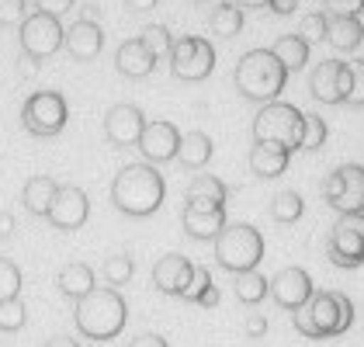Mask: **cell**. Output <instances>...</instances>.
<instances>
[{
  "mask_svg": "<svg viewBox=\"0 0 364 347\" xmlns=\"http://www.w3.org/2000/svg\"><path fill=\"white\" fill-rule=\"evenodd\" d=\"M167 195V184H164V174L156 171L153 164H125L122 171L114 174L112 181V202L118 212L132 215V219H146L153 215Z\"/></svg>",
  "mask_w": 364,
  "mask_h": 347,
  "instance_id": "1",
  "label": "cell"
},
{
  "mask_svg": "<svg viewBox=\"0 0 364 347\" xmlns=\"http://www.w3.org/2000/svg\"><path fill=\"white\" fill-rule=\"evenodd\" d=\"M295 319V330L309 337V341H326V337H340L350 330L354 323V302L333 289H319L312 292L306 306L299 313H291Z\"/></svg>",
  "mask_w": 364,
  "mask_h": 347,
  "instance_id": "2",
  "label": "cell"
},
{
  "mask_svg": "<svg viewBox=\"0 0 364 347\" xmlns=\"http://www.w3.org/2000/svg\"><path fill=\"white\" fill-rule=\"evenodd\" d=\"M77 319V330L84 333L87 341H114L122 330H125V319H129V302L122 299L118 289H94L90 295H84L73 309Z\"/></svg>",
  "mask_w": 364,
  "mask_h": 347,
  "instance_id": "3",
  "label": "cell"
},
{
  "mask_svg": "<svg viewBox=\"0 0 364 347\" xmlns=\"http://www.w3.org/2000/svg\"><path fill=\"white\" fill-rule=\"evenodd\" d=\"M232 84L240 90V97H247L253 105H271V101H278L288 84V70L281 66L271 49H250L236 63Z\"/></svg>",
  "mask_w": 364,
  "mask_h": 347,
  "instance_id": "4",
  "label": "cell"
},
{
  "mask_svg": "<svg viewBox=\"0 0 364 347\" xmlns=\"http://www.w3.org/2000/svg\"><path fill=\"white\" fill-rule=\"evenodd\" d=\"M212 243H215V264L232 274L253 271L264 260V236L250 223H225V230Z\"/></svg>",
  "mask_w": 364,
  "mask_h": 347,
  "instance_id": "5",
  "label": "cell"
},
{
  "mask_svg": "<svg viewBox=\"0 0 364 347\" xmlns=\"http://www.w3.org/2000/svg\"><path fill=\"white\" fill-rule=\"evenodd\" d=\"M302 139V112L288 101H271L253 118V143H281L299 149Z\"/></svg>",
  "mask_w": 364,
  "mask_h": 347,
  "instance_id": "6",
  "label": "cell"
},
{
  "mask_svg": "<svg viewBox=\"0 0 364 347\" xmlns=\"http://www.w3.org/2000/svg\"><path fill=\"white\" fill-rule=\"evenodd\" d=\"M66 118H70V108L59 90H35L21 105V125H25V132L38 136V139L59 136L66 129Z\"/></svg>",
  "mask_w": 364,
  "mask_h": 347,
  "instance_id": "7",
  "label": "cell"
},
{
  "mask_svg": "<svg viewBox=\"0 0 364 347\" xmlns=\"http://www.w3.org/2000/svg\"><path fill=\"white\" fill-rule=\"evenodd\" d=\"M323 198L340 215H364V167L340 164L323 181Z\"/></svg>",
  "mask_w": 364,
  "mask_h": 347,
  "instance_id": "8",
  "label": "cell"
},
{
  "mask_svg": "<svg viewBox=\"0 0 364 347\" xmlns=\"http://www.w3.org/2000/svg\"><path fill=\"white\" fill-rule=\"evenodd\" d=\"M170 73L177 80H205L212 70H215V49L212 42H205L201 35H181L173 38V49H170Z\"/></svg>",
  "mask_w": 364,
  "mask_h": 347,
  "instance_id": "9",
  "label": "cell"
},
{
  "mask_svg": "<svg viewBox=\"0 0 364 347\" xmlns=\"http://www.w3.org/2000/svg\"><path fill=\"white\" fill-rule=\"evenodd\" d=\"M18 28H21V31H18L21 53H25V56H31L35 63L56 56L59 49H63V38H66L63 21H59V18H53V14H42V11L28 14Z\"/></svg>",
  "mask_w": 364,
  "mask_h": 347,
  "instance_id": "10",
  "label": "cell"
},
{
  "mask_svg": "<svg viewBox=\"0 0 364 347\" xmlns=\"http://www.w3.org/2000/svg\"><path fill=\"white\" fill-rule=\"evenodd\" d=\"M326 257L336 267H361L364 264V215H340L330 236H326Z\"/></svg>",
  "mask_w": 364,
  "mask_h": 347,
  "instance_id": "11",
  "label": "cell"
},
{
  "mask_svg": "<svg viewBox=\"0 0 364 347\" xmlns=\"http://www.w3.org/2000/svg\"><path fill=\"white\" fill-rule=\"evenodd\" d=\"M309 94L323 105H347L350 94V63L343 59H326L312 70L309 77Z\"/></svg>",
  "mask_w": 364,
  "mask_h": 347,
  "instance_id": "12",
  "label": "cell"
},
{
  "mask_svg": "<svg viewBox=\"0 0 364 347\" xmlns=\"http://www.w3.org/2000/svg\"><path fill=\"white\" fill-rule=\"evenodd\" d=\"M312 292H316L312 289V278H309L306 267H299V264L281 267L278 274L267 282V295L278 302L281 309H288V313H299L309 299H312Z\"/></svg>",
  "mask_w": 364,
  "mask_h": 347,
  "instance_id": "13",
  "label": "cell"
},
{
  "mask_svg": "<svg viewBox=\"0 0 364 347\" xmlns=\"http://www.w3.org/2000/svg\"><path fill=\"white\" fill-rule=\"evenodd\" d=\"M87 215H90V198H87L84 188H77V184H59L56 198L49 205V212H46V219L63 233H73L80 230L87 223Z\"/></svg>",
  "mask_w": 364,
  "mask_h": 347,
  "instance_id": "14",
  "label": "cell"
},
{
  "mask_svg": "<svg viewBox=\"0 0 364 347\" xmlns=\"http://www.w3.org/2000/svg\"><path fill=\"white\" fill-rule=\"evenodd\" d=\"M139 153L146 164H170V160H177V146H181V132H177V125L173 122H164V118H156V122H146V129H142L139 136Z\"/></svg>",
  "mask_w": 364,
  "mask_h": 347,
  "instance_id": "15",
  "label": "cell"
},
{
  "mask_svg": "<svg viewBox=\"0 0 364 347\" xmlns=\"http://www.w3.org/2000/svg\"><path fill=\"white\" fill-rule=\"evenodd\" d=\"M142 129H146V115H142L139 105L122 101V105H112L108 115H105V139L112 146H118V149L139 143Z\"/></svg>",
  "mask_w": 364,
  "mask_h": 347,
  "instance_id": "16",
  "label": "cell"
},
{
  "mask_svg": "<svg viewBox=\"0 0 364 347\" xmlns=\"http://www.w3.org/2000/svg\"><path fill=\"white\" fill-rule=\"evenodd\" d=\"M63 49L77 63H90V59L101 56V49H105V31H101V25L94 18H80V21H73L66 28Z\"/></svg>",
  "mask_w": 364,
  "mask_h": 347,
  "instance_id": "17",
  "label": "cell"
},
{
  "mask_svg": "<svg viewBox=\"0 0 364 347\" xmlns=\"http://www.w3.org/2000/svg\"><path fill=\"white\" fill-rule=\"evenodd\" d=\"M191 274H195V264L191 260L181 257V254H167V257L156 260V267H153V285H156V292H164V295L184 299V292L191 285Z\"/></svg>",
  "mask_w": 364,
  "mask_h": 347,
  "instance_id": "18",
  "label": "cell"
},
{
  "mask_svg": "<svg viewBox=\"0 0 364 347\" xmlns=\"http://www.w3.org/2000/svg\"><path fill=\"white\" fill-rule=\"evenodd\" d=\"M114 66H118L122 77L142 80V77H149V73L156 70V56L146 49L142 38H125V42L118 46V53H114Z\"/></svg>",
  "mask_w": 364,
  "mask_h": 347,
  "instance_id": "19",
  "label": "cell"
},
{
  "mask_svg": "<svg viewBox=\"0 0 364 347\" xmlns=\"http://www.w3.org/2000/svg\"><path fill=\"white\" fill-rule=\"evenodd\" d=\"M181 226L191 240H215L225 230V208H198V205H184Z\"/></svg>",
  "mask_w": 364,
  "mask_h": 347,
  "instance_id": "20",
  "label": "cell"
},
{
  "mask_svg": "<svg viewBox=\"0 0 364 347\" xmlns=\"http://www.w3.org/2000/svg\"><path fill=\"white\" fill-rule=\"evenodd\" d=\"M291 164V149L281 143H253L250 146V171L264 181L271 177H281Z\"/></svg>",
  "mask_w": 364,
  "mask_h": 347,
  "instance_id": "21",
  "label": "cell"
},
{
  "mask_svg": "<svg viewBox=\"0 0 364 347\" xmlns=\"http://www.w3.org/2000/svg\"><path fill=\"white\" fill-rule=\"evenodd\" d=\"M56 285L59 292L66 295V299H73V302H80L84 295L97 289V278H94V267L84 264V260H73V264H63L56 274Z\"/></svg>",
  "mask_w": 364,
  "mask_h": 347,
  "instance_id": "22",
  "label": "cell"
},
{
  "mask_svg": "<svg viewBox=\"0 0 364 347\" xmlns=\"http://www.w3.org/2000/svg\"><path fill=\"white\" fill-rule=\"evenodd\" d=\"M326 42L333 46L336 53H354L364 42V21L354 18V14H330Z\"/></svg>",
  "mask_w": 364,
  "mask_h": 347,
  "instance_id": "23",
  "label": "cell"
},
{
  "mask_svg": "<svg viewBox=\"0 0 364 347\" xmlns=\"http://www.w3.org/2000/svg\"><path fill=\"white\" fill-rule=\"evenodd\" d=\"M229 202V188H225L219 177L212 174H198L195 181L188 184V205H198V208H225Z\"/></svg>",
  "mask_w": 364,
  "mask_h": 347,
  "instance_id": "24",
  "label": "cell"
},
{
  "mask_svg": "<svg viewBox=\"0 0 364 347\" xmlns=\"http://www.w3.org/2000/svg\"><path fill=\"white\" fill-rule=\"evenodd\" d=\"M56 191H59V184L49 174H31L28 181H25V188H21V202H25V208H28L31 215H46L53 198H56Z\"/></svg>",
  "mask_w": 364,
  "mask_h": 347,
  "instance_id": "25",
  "label": "cell"
},
{
  "mask_svg": "<svg viewBox=\"0 0 364 347\" xmlns=\"http://www.w3.org/2000/svg\"><path fill=\"white\" fill-rule=\"evenodd\" d=\"M208 160H212V139H208L201 129L184 132V136H181V146H177V164L188 167V171H201Z\"/></svg>",
  "mask_w": 364,
  "mask_h": 347,
  "instance_id": "26",
  "label": "cell"
},
{
  "mask_svg": "<svg viewBox=\"0 0 364 347\" xmlns=\"http://www.w3.org/2000/svg\"><path fill=\"white\" fill-rule=\"evenodd\" d=\"M309 49H312V46H309L302 35H281L278 42L271 46V53L278 56V63L288 70V73H295V70H302V66H306Z\"/></svg>",
  "mask_w": 364,
  "mask_h": 347,
  "instance_id": "27",
  "label": "cell"
},
{
  "mask_svg": "<svg viewBox=\"0 0 364 347\" xmlns=\"http://www.w3.org/2000/svg\"><path fill=\"white\" fill-rule=\"evenodd\" d=\"M212 31L223 35V38H236V35L243 31V7H236L232 0L219 4V7L212 11Z\"/></svg>",
  "mask_w": 364,
  "mask_h": 347,
  "instance_id": "28",
  "label": "cell"
},
{
  "mask_svg": "<svg viewBox=\"0 0 364 347\" xmlns=\"http://www.w3.org/2000/svg\"><path fill=\"white\" fill-rule=\"evenodd\" d=\"M302 212H306V202H302L299 191H281V195H274V202H271V215H274V223H281V226L299 223Z\"/></svg>",
  "mask_w": 364,
  "mask_h": 347,
  "instance_id": "29",
  "label": "cell"
},
{
  "mask_svg": "<svg viewBox=\"0 0 364 347\" xmlns=\"http://www.w3.org/2000/svg\"><path fill=\"white\" fill-rule=\"evenodd\" d=\"M264 295H267V278H264L257 267L236 274V299H240L243 306H257Z\"/></svg>",
  "mask_w": 364,
  "mask_h": 347,
  "instance_id": "30",
  "label": "cell"
},
{
  "mask_svg": "<svg viewBox=\"0 0 364 347\" xmlns=\"http://www.w3.org/2000/svg\"><path fill=\"white\" fill-rule=\"evenodd\" d=\"M101 274H105L108 289H122V285H129V278L136 274V264H132V257H129V254H114V257L105 260Z\"/></svg>",
  "mask_w": 364,
  "mask_h": 347,
  "instance_id": "31",
  "label": "cell"
},
{
  "mask_svg": "<svg viewBox=\"0 0 364 347\" xmlns=\"http://www.w3.org/2000/svg\"><path fill=\"white\" fill-rule=\"evenodd\" d=\"M326 136H330V129H326L323 118L319 115H302V139H299V149L316 153V149L326 146Z\"/></svg>",
  "mask_w": 364,
  "mask_h": 347,
  "instance_id": "32",
  "label": "cell"
},
{
  "mask_svg": "<svg viewBox=\"0 0 364 347\" xmlns=\"http://www.w3.org/2000/svg\"><path fill=\"white\" fill-rule=\"evenodd\" d=\"M139 38L146 42V49H149L156 59H167L170 49H173V35H170L167 25H146Z\"/></svg>",
  "mask_w": 364,
  "mask_h": 347,
  "instance_id": "33",
  "label": "cell"
},
{
  "mask_svg": "<svg viewBox=\"0 0 364 347\" xmlns=\"http://www.w3.org/2000/svg\"><path fill=\"white\" fill-rule=\"evenodd\" d=\"M25 323H28V309H25L21 295L0 302V330H4V333H14V330H21Z\"/></svg>",
  "mask_w": 364,
  "mask_h": 347,
  "instance_id": "34",
  "label": "cell"
},
{
  "mask_svg": "<svg viewBox=\"0 0 364 347\" xmlns=\"http://www.w3.org/2000/svg\"><path fill=\"white\" fill-rule=\"evenodd\" d=\"M21 295V267L14 260L0 257V302Z\"/></svg>",
  "mask_w": 364,
  "mask_h": 347,
  "instance_id": "35",
  "label": "cell"
},
{
  "mask_svg": "<svg viewBox=\"0 0 364 347\" xmlns=\"http://www.w3.org/2000/svg\"><path fill=\"white\" fill-rule=\"evenodd\" d=\"M326 25H330V14H326V11H312V14L302 18L299 35L306 38L309 46H312V42H326Z\"/></svg>",
  "mask_w": 364,
  "mask_h": 347,
  "instance_id": "36",
  "label": "cell"
},
{
  "mask_svg": "<svg viewBox=\"0 0 364 347\" xmlns=\"http://www.w3.org/2000/svg\"><path fill=\"white\" fill-rule=\"evenodd\" d=\"M212 289H215V285H212V271L201 267V264H195V274H191V285L184 292V299H188V302H201V295L212 292Z\"/></svg>",
  "mask_w": 364,
  "mask_h": 347,
  "instance_id": "37",
  "label": "cell"
},
{
  "mask_svg": "<svg viewBox=\"0 0 364 347\" xmlns=\"http://www.w3.org/2000/svg\"><path fill=\"white\" fill-rule=\"evenodd\" d=\"M28 18V4L25 0H0V25L11 28V25H21Z\"/></svg>",
  "mask_w": 364,
  "mask_h": 347,
  "instance_id": "38",
  "label": "cell"
},
{
  "mask_svg": "<svg viewBox=\"0 0 364 347\" xmlns=\"http://www.w3.org/2000/svg\"><path fill=\"white\" fill-rule=\"evenodd\" d=\"M347 105L364 108V59L350 63V94H347Z\"/></svg>",
  "mask_w": 364,
  "mask_h": 347,
  "instance_id": "39",
  "label": "cell"
},
{
  "mask_svg": "<svg viewBox=\"0 0 364 347\" xmlns=\"http://www.w3.org/2000/svg\"><path fill=\"white\" fill-rule=\"evenodd\" d=\"M31 4H35V11L53 14V18H63L66 11H73V0H31Z\"/></svg>",
  "mask_w": 364,
  "mask_h": 347,
  "instance_id": "40",
  "label": "cell"
},
{
  "mask_svg": "<svg viewBox=\"0 0 364 347\" xmlns=\"http://www.w3.org/2000/svg\"><path fill=\"white\" fill-rule=\"evenodd\" d=\"M326 7L330 14H354V18L364 14V0H326Z\"/></svg>",
  "mask_w": 364,
  "mask_h": 347,
  "instance_id": "41",
  "label": "cell"
},
{
  "mask_svg": "<svg viewBox=\"0 0 364 347\" xmlns=\"http://www.w3.org/2000/svg\"><path fill=\"white\" fill-rule=\"evenodd\" d=\"M129 347H170V344L160 337V333H139V337H136Z\"/></svg>",
  "mask_w": 364,
  "mask_h": 347,
  "instance_id": "42",
  "label": "cell"
},
{
  "mask_svg": "<svg viewBox=\"0 0 364 347\" xmlns=\"http://www.w3.org/2000/svg\"><path fill=\"white\" fill-rule=\"evenodd\" d=\"M264 330H267V319L260 316V313H250L247 316V337H260Z\"/></svg>",
  "mask_w": 364,
  "mask_h": 347,
  "instance_id": "43",
  "label": "cell"
},
{
  "mask_svg": "<svg viewBox=\"0 0 364 347\" xmlns=\"http://www.w3.org/2000/svg\"><path fill=\"white\" fill-rule=\"evenodd\" d=\"M295 7H299V0H267V11H274V14H295Z\"/></svg>",
  "mask_w": 364,
  "mask_h": 347,
  "instance_id": "44",
  "label": "cell"
},
{
  "mask_svg": "<svg viewBox=\"0 0 364 347\" xmlns=\"http://www.w3.org/2000/svg\"><path fill=\"white\" fill-rule=\"evenodd\" d=\"M11 233H14V215L0 212V240H11Z\"/></svg>",
  "mask_w": 364,
  "mask_h": 347,
  "instance_id": "45",
  "label": "cell"
},
{
  "mask_svg": "<svg viewBox=\"0 0 364 347\" xmlns=\"http://www.w3.org/2000/svg\"><path fill=\"white\" fill-rule=\"evenodd\" d=\"M219 299H223L219 289H212V292H205V295H201V302H198V306H201V309H215V306H219Z\"/></svg>",
  "mask_w": 364,
  "mask_h": 347,
  "instance_id": "46",
  "label": "cell"
},
{
  "mask_svg": "<svg viewBox=\"0 0 364 347\" xmlns=\"http://www.w3.org/2000/svg\"><path fill=\"white\" fill-rule=\"evenodd\" d=\"M156 4H160V0H125L129 11H153Z\"/></svg>",
  "mask_w": 364,
  "mask_h": 347,
  "instance_id": "47",
  "label": "cell"
},
{
  "mask_svg": "<svg viewBox=\"0 0 364 347\" xmlns=\"http://www.w3.org/2000/svg\"><path fill=\"white\" fill-rule=\"evenodd\" d=\"M35 73H38V63L21 53V77H35Z\"/></svg>",
  "mask_w": 364,
  "mask_h": 347,
  "instance_id": "48",
  "label": "cell"
},
{
  "mask_svg": "<svg viewBox=\"0 0 364 347\" xmlns=\"http://www.w3.org/2000/svg\"><path fill=\"white\" fill-rule=\"evenodd\" d=\"M46 347H80V341H73V337H53V341H46Z\"/></svg>",
  "mask_w": 364,
  "mask_h": 347,
  "instance_id": "49",
  "label": "cell"
},
{
  "mask_svg": "<svg viewBox=\"0 0 364 347\" xmlns=\"http://www.w3.org/2000/svg\"><path fill=\"white\" fill-rule=\"evenodd\" d=\"M236 7H243V11H257V7H267V0H232Z\"/></svg>",
  "mask_w": 364,
  "mask_h": 347,
  "instance_id": "50",
  "label": "cell"
},
{
  "mask_svg": "<svg viewBox=\"0 0 364 347\" xmlns=\"http://www.w3.org/2000/svg\"><path fill=\"white\" fill-rule=\"evenodd\" d=\"M191 4H208V0H191Z\"/></svg>",
  "mask_w": 364,
  "mask_h": 347,
  "instance_id": "51",
  "label": "cell"
}]
</instances>
